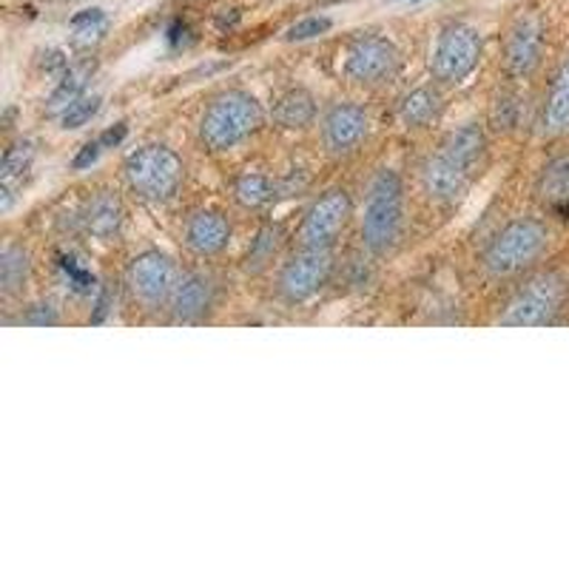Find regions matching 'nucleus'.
Wrapping results in <instances>:
<instances>
[{
    "instance_id": "nucleus-17",
    "label": "nucleus",
    "mask_w": 569,
    "mask_h": 569,
    "mask_svg": "<svg viewBox=\"0 0 569 569\" xmlns=\"http://www.w3.org/2000/svg\"><path fill=\"white\" fill-rule=\"evenodd\" d=\"M421 186H425L427 197H433L439 202H453L461 194H467V188L472 186V177H467L465 171L456 169L453 162L445 160V157L436 151L430 160L425 162L421 169Z\"/></svg>"
},
{
    "instance_id": "nucleus-8",
    "label": "nucleus",
    "mask_w": 569,
    "mask_h": 569,
    "mask_svg": "<svg viewBox=\"0 0 569 569\" xmlns=\"http://www.w3.org/2000/svg\"><path fill=\"white\" fill-rule=\"evenodd\" d=\"M350 213H353V200L345 188H330V191L319 194L305 213L302 226H299V248L330 251L337 246L339 233L350 222Z\"/></svg>"
},
{
    "instance_id": "nucleus-24",
    "label": "nucleus",
    "mask_w": 569,
    "mask_h": 569,
    "mask_svg": "<svg viewBox=\"0 0 569 569\" xmlns=\"http://www.w3.org/2000/svg\"><path fill=\"white\" fill-rule=\"evenodd\" d=\"M279 186L266 174H257V171H248L240 180L233 182V200L240 202L248 211H257V208H266L268 202L277 200Z\"/></svg>"
},
{
    "instance_id": "nucleus-18",
    "label": "nucleus",
    "mask_w": 569,
    "mask_h": 569,
    "mask_svg": "<svg viewBox=\"0 0 569 569\" xmlns=\"http://www.w3.org/2000/svg\"><path fill=\"white\" fill-rule=\"evenodd\" d=\"M541 131L561 137L569 131V58L558 66L541 111Z\"/></svg>"
},
{
    "instance_id": "nucleus-11",
    "label": "nucleus",
    "mask_w": 569,
    "mask_h": 569,
    "mask_svg": "<svg viewBox=\"0 0 569 569\" xmlns=\"http://www.w3.org/2000/svg\"><path fill=\"white\" fill-rule=\"evenodd\" d=\"M370 131V117L362 106L333 103L322 117V142L330 157L353 154Z\"/></svg>"
},
{
    "instance_id": "nucleus-23",
    "label": "nucleus",
    "mask_w": 569,
    "mask_h": 569,
    "mask_svg": "<svg viewBox=\"0 0 569 569\" xmlns=\"http://www.w3.org/2000/svg\"><path fill=\"white\" fill-rule=\"evenodd\" d=\"M441 109H445V100H441L439 91L433 86H419V89H413L408 98L401 100L399 117L408 129H425L433 120H439Z\"/></svg>"
},
{
    "instance_id": "nucleus-26",
    "label": "nucleus",
    "mask_w": 569,
    "mask_h": 569,
    "mask_svg": "<svg viewBox=\"0 0 569 569\" xmlns=\"http://www.w3.org/2000/svg\"><path fill=\"white\" fill-rule=\"evenodd\" d=\"M69 32L74 46L91 49V46H98L106 38V32H109V14L103 9H83V12H78L69 20Z\"/></svg>"
},
{
    "instance_id": "nucleus-1",
    "label": "nucleus",
    "mask_w": 569,
    "mask_h": 569,
    "mask_svg": "<svg viewBox=\"0 0 569 569\" xmlns=\"http://www.w3.org/2000/svg\"><path fill=\"white\" fill-rule=\"evenodd\" d=\"M266 123V111L259 100L248 91L231 89L222 91L208 103V109L200 117V142L208 151H231L248 137L257 134Z\"/></svg>"
},
{
    "instance_id": "nucleus-14",
    "label": "nucleus",
    "mask_w": 569,
    "mask_h": 569,
    "mask_svg": "<svg viewBox=\"0 0 569 569\" xmlns=\"http://www.w3.org/2000/svg\"><path fill=\"white\" fill-rule=\"evenodd\" d=\"M182 240L186 248L197 257H217L231 242V222L226 220V213L202 208L188 217L186 228H182Z\"/></svg>"
},
{
    "instance_id": "nucleus-32",
    "label": "nucleus",
    "mask_w": 569,
    "mask_h": 569,
    "mask_svg": "<svg viewBox=\"0 0 569 569\" xmlns=\"http://www.w3.org/2000/svg\"><path fill=\"white\" fill-rule=\"evenodd\" d=\"M60 266H63L66 277H69V284H71V288H74V291H78V293H91V291H94V277H91V273L86 271V268L74 266V259H63Z\"/></svg>"
},
{
    "instance_id": "nucleus-22",
    "label": "nucleus",
    "mask_w": 569,
    "mask_h": 569,
    "mask_svg": "<svg viewBox=\"0 0 569 569\" xmlns=\"http://www.w3.org/2000/svg\"><path fill=\"white\" fill-rule=\"evenodd\" d=\"M313 120H317V100H313L311 91H284L282 98L277 100V106H273V123L282 126V129H308Z\"/></svg>"
},
{
    "instance_id": "nucleus-16",
    "label": "nucleus",
    "mask_w": 569,
    "mask_h": 569,
    "mask_svg": "<svg viewBox=\"0 0 569 569\" xmlns=\"http://www.w3.org/2000/svg\"><path fill=\"white\" fill-rule=\"evenodd\" d=\"M80 222H83V231L89 237H94V240H111V237L123 231V200L114 191H100V194H94L86 202L83 213H80Z\"/></svg>"
},
{
    "instance_id": "nucleus-6",
    "label": "nucleus",
    "mask_w": 569,
    "mask_h": 569,
    "mask_svg": "<svg viewBox=\"0 0 569 569\" xmlns=\"http://www.w3.org/2000/svg\"><path fill=\"white\" fill-rule=\"evenodd\" d=\"M481 52H485V40H481L479 29L467 27V23H450L441 29L439 40H436L430 71L441 83H461L476 71Z\"/></svg>"
},
{
    "instance_id": "nucleus-4",
    "label": "nucleus",
    "mask_w": 569,
    "mask_h": 569,
    "mask_svg": "<svg viewBox=\"0 0 569 569\" xmlns=\"http://www.w3.org/2000/svg\"><path fill=\"white\" fill-rule=\"evenodd\" d=\"M182 177H186V166L180 154L160 142L142 146L126 160V182L131 194L146 202H169L180 191Z\"/></svg>"
},
{
    "instance_id": "nucleus-30",
    "label": "nucleus",
    "mask_w": 569,
    "mask_h": 569,
    "mask_svg": "<svg viewBox=\"0 0 569 569\" xmlns=\"http://www.w3.org/2000/svg\"><path fill=\"white\" fill-rule=\"evenodd\" d=\"M518 120V98L516 94H501V98L496 100V106H492V126H496L498 131H507L512 129Z\"/></svg>"
},
{
    "instance_id": "nucleus-21",
    "label": "nucleus",
    "mask_w": 569,
    "mask_h": 569,
    "mask_svg": "<svg viewBox=\"0 0 569 569\" xmlns=\"http://www.w3.org/2000/svg\"><path fill=\"white\" fill-rule=\"evenodd\" d=\"M29 277H32V257H29L23 246L9 242L0 251V293L7 299L20 297V293L27 291Z\"/></svg>"
},
{
    "instance_id": "nucleus-15",
    "label": "nucleus",
    "mask_w": 569,
    "mask_h": 569,
    "mask_svg": "<svg viewBox=\"0 0 569 569\" xmlns=\"http://www.w3.org/2000/svg\"><path fill=\"white\" fill-rule=\"evenodd\" d=\"M439 154L445 160H450L456 169L465 171L467 177H476L481 174V162H485L487 154V134L479 123H467L461 129L450 131L447 140L441 142Z\"/></svg>"
},
{
    "instance_id": "nucleus-35",
    "label": "nucleus",
    "mask_w": 569,
    "mask_h": 569,
    "mask_svg": "<svg viewBox=\"0 0 569 569\" xmlns=\"http://www.w3.org/2000/svg\"><path fill=\"white\" fill-rule=\"evenodd\" d=\"M126 134H129V123H117L100 134V142H103V149H114V146L126 140Z\"/></svg>"
},
{
    "instance_id": "nucleus-33",
    "label": "nucleus",
    "mask_w": 569,
    "mask_h": 569,
    "mask_svg": "<svg viewBox=\"0 0 569 569\" xmlns=\"http://www.w3.org/2000/svg\"><path fill=\"white\" fill-rule=\"evenodd\" d=\"M100 151H103V142H100V137H98V140L86 142L83 149L78 151V157L71 160V169H74V171H86V169H89V166H94V162H98Z\"/></svg>"
},
{
    "instance_id": "nucleus-37",
    "label": "nucleus",
    "mask_w": 569,
    "mask_h": 569,
    "mask_svg": "<svg viewBox=\"0 0 569 569\" xmlns=\"http://www.w3.org/2000/svg\"><path fill=\"white\" fill-rule=\"evenodd\" d=\"M186 34H188V27H186V23H180V20H177L174 27L169 29V43L177 49V46H182V40H186Z\"/></svg>"
},
{
    "instance_id": "nucleus-29",
    "label": "nucleus",
    "mask_w": 569,
    "mask_h": 569,
    "mask_svg": "<svg viewBox=\"0 0 569 569\" xmlns=\"http://www.w3.org/2000/svg\"><path fill=\"white\" fill-rule=\"evenodd\" d=\"M328 29H330V18H325V14H313V18H302L299 23H293V27L284 32V40H297V43H302V40L319 38V34H325Z\"/></svg>"
},
{
    "instance_id": "nucleus-12",
    "label": "nucleus",
    "mask_w": 569,
    "mask_h": 569,
    "mask_svg": "<svg viewBox=\"0 0 569 569\" xmlns=\"http://www.w3.org/2000/svg\"><path fill=\"white\" fill-rule=\"evenodd\" d=\"M543 20L527 12L516 18L505 38V69L512 78H527L543 58Z\"/></svg>"
},
{
    "instance_id": "nucleus-36",
    "label": "nucleus",
    "mask_w": 569,
    "mask_h": 569,
    "mask_svg": "<svg viewBox=\"0 0 569 569\" xmlns=\"http://www.w3.org/2000/svg\"><path fill=\"white\" fill-rule=\"evenodd\" d=\"M109 311H111V291H109V288H103V291H100V299H98V313L91 317V322L100 325Z\"/></svg>"
},
{
    "instance_id": "nucleus-25",
    "label": "nucleus",
    "mask_w": 569,
    "mask_h": 569,
    "mask_svg": "<svg viewBox=\"0 0 569 569\" xmlns=\"http://www.w3.org/2000/svg\"><path fill=\"white\" fill-rule=\"evenodd\" d=\"M91 71H94V66L91 63L71 66V69L66 71L63 78L58 80V89L52 91V98H49V111H52V114H63L74 100L83 98Z\"/></svg>"
},
{
    "instance_id": "nucleus-28",
    "label": "nucleus",
    "mask_w": 569,
    "mask_h": 569,
    "mask_svg": "<svg viewBox=\"0 0 569 569\" xmlns=\"http://www.w3.org/2000/svg\"><path fill=\"white\" fill-rule=\"evenodd\" d=\"M100 106H103V98H100V94H83V98L74 100V103L60 114V126H63V129H83V126H89L91 120L100 114Z\"/></svg>"
},
{
    "instance_id": "nucleus-2",
    "label": "nucleus",
    "mask_w": 569,
    "mask_h": 569,
    "mask_svg": "<svg viewBox=\"0 0 569 569\" xmlns=\"http://www.w3.org/2000/svg\"><path fill=\"white\" fill-rule=\"evenodd\" d=\"M547 248H550L547 222H541L538 217H518L492 237L481 262H485V271L490 277L507 279L536 266L538 259L547 253Z\"/></svg>"
},
{
    "instance_id": "nucleus-34",
    "label": "nucleus",
    "mask_w": 569,
    "mask_h": 569,
    "mask_svg": "<svg viewBox=\"0 0 569 569\" xmlns=\"http://www.w3.org/2000/svg\"><path fill=\"white\" fill-rule=\"evenodd\" d=\"M43 69L46 74H52V78H63L66 71L71 69L69 58H66V52H60V49H49V52L43 54Z\"/></svg>"
},
{
    "instance_id": "nucleus-20",
    "label": "nucleus",
    "mask_w": 569,
    "mask_h": 569,
    "mask_svg": "<svg viewBox=\"0 0 569 569\" xmlns=\"http://www.w3.org/2000/svg\"><path fill=\"white\" fill-rule=\"evenodd\" d=\"M538 200L558 213H569V154L556 157L541 169L536 182Z\"/></svg>"
},
{
    "instance_id": "nucleus-31",
    "label": "nucleus",
    "mask_w": 569,
    "mask_h": 569,
    "mask_svg": "<svg viewBox=\"0 0 569 569\" xmlns=\"http://www.w3.org/2000/svg\"><path fill=\"white\" fill-rule=\"evenodd\" d=\"M23 325H34V328H46V325H58V308L52 302H38L32 308H27V313L20 317Z\"/></svg>"
},
{
    "instance_id": "nucleus-7",
    "label": "nucleus",
    "mask_w": 569,
    "mask_h": 569,
    "mask_svg": "<svg viewBox=\"0 0 569 569\" xmlns=\"http://www.w3.org/2000/svg\"><path fill=\"white\" fill-rule=\"evenodd\" d=\"M126 282H129V291L137 302L146 305L149 311H157V308L171 305L177 282H180V271H177V262L169 253L142 251L131 259Z\"/></svg>"
},
{
    "instance_id": "nucleus-27",
    "label": "nucleus",
    "mask_w": 569,
    "mask_h": 569,
    "mask_svg": "<svg viewBox=\"0 0 569 569\" xmlns=\"http://www.w3.org/2000/svg\"><path fill=\"white\" fill-rule=\"evenodd\" d=\"M279 242H282V231H279V228H273V226L262 228V231L257 233V240H253L251 251H248V257H246V271H251V273L266 271V268L273 262V257H277Z\"/></svg>"
},
{
    "instance_id": "nucleus-3",
    "label": "nucleus",
    "mask_w": 569,
    "mask_h": 569,
    "mask_svg": "<svg viewBox=\"0 0 569 569\" xmlns=\"http://www.w3.org/2000/svg\"><path fill=\"white\" fill-rule=\"evenodd\" d=\"M401 217H405V186H401L399 174L390 169L376 171L373 182L368 188V202H365L362 217L365 248L376 257L388 253L399 240Z\"/></svg>"
},
{
    "instance_id": "nucleus-9",
    "label": "nucleus",
    "mask_w": 569,
    "mask_h": 569,
    "mask_svg": "<svg viewBox=\"0 0 569 569\" xmlns=\"http://www.w3.org/2000/svg\"><path fill=\"white\" fill-rule=\"evenodd\" d=\"M330 273H333V257L330 251H319V248H302L293 253L277 277V291L284 302L302 305L308 299L317 297L328 284Z\"/></svg>"
},
{
    "instance_id": "nucleus-10",
    "label": "nucleus",
    "mask_w": 569,
    "mask_h": 569,
    "mask_svg": "<svg viewBox=\"0 0 569 569\" xmlns=\"http://www.w3.org/2000/svg\"><path fill=\"white\" fill-rule=\"evenodd\" d=\"M401 54L393 40L382 34H362L356 38L345 58V78L359 86H376L390 80L399 71Z\"/></svg>"
},
{
    "instance_id": "nucleus-38",
    "label": "nucleus",
    "mask_w": 569,
    "mask_h": 569,
    "mask_svg": "<svg viewBox=\"0 0 569 569\" xmlns=\"http://www.w3.org/2000/svg\"><path fill=\"white\" fill-rule=\"evenodd\" d=\"M237 18H240V14L233 12V14H231V23H237ZM226 23H228V18H220V27H226Z\"/></svg>"
},
{
    "instance_id": "nucleus-13",
    "label": "nucleus",
    "mask_w": 569,
    "mask_h": 569,
    "mask_svg": "<svg viewBox=\"0 0 569 569\" xmlns=\"http://www.w3.org/2000/svg\"><path fill=\"white\" fill-rule=\"evenodd\" d=\"M213 302H217V284H213V279L202 271H188L177 282L169 311L174 322L197 325L213 311Z\"/></svg>"
},
{
    "instance_id": "nucleus-5",
    "label": "nucleus",
    "mask_w": 569,
    "mask_h": 569,
    "mask_svg": "<svg viewBox=\"0 0 569 569\" xmlns=\"http://www.w3.org/2000/svg\"><path fill=\"white\" fill-rule=\"evenodd\" d=\"M567 297V282L558 273H538L507 302L498 325L505 328H541L556 319Z\"/></svg>"
},
{
    "instance_id": "nucleus-19",
    "label": "nucleus",
    "mask_w": 569,
    "mask_h": 569,
    "mask_svg": "<svg viewBox=\"0 0 569 569\" xmlns=\"http://www.w3.org/2000/svg\"><path fill=\"white\" fill-rule=\"evenodd\" d=\"M32 142L20 140L7 149L3 162H0V211H9V208L14 206V191L23 186V177L32 171Z\"/></svg>"
}]
</instances>
